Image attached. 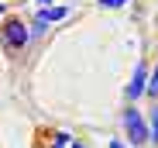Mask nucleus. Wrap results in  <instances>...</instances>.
<instances>
[{
    "mask_svg": "<svg viewBox=\"0 0 158 148\" xmlns=\"http://www.w3.org/2000/svg\"><path fill=\"white\" fill-rule=\"evenodd\" d=\"M31 41V31H28V21L17 17V14H7L0 21V48H4L7 59H17Z\"/></svg>",
    "mask_w": 158,
    "mask_h": 148,
    "instance_id": "f257e3e1",
    "label": "nucleus"
},
{
    "mask_svg": "<svg viewBox=\"0 0 158 148\" xmlns=\"http://www.w3.org/2000/svg\"><path fill=\"white\" fill-rule=\"evenodd\" d=\"M120 128H124V141H131L134 148H144L151 138H148V117L131 104L124 114H120Z\"/></svg>",
    "mask_w": 158,
    "mask_h": 148,
    "instance_id": "f03ea898",
    "label": "nucleus"
},
{
    "mask_svg": "<svg viewBox=\"0 0 158 148\" xmlns=\"http://www.w3.org/2000/svg\"><path fill=\"white\" fill-rule=\"evenodd\" d=\"M35 141H38V148H69L72 134L69 131H59V128H38Z\"/></svg>",
    "mask_w": 158,
    "mask_h": 148,
    "instance_id": "7ed1b4c3",
    "label": "nucleus"
},
{
    "mask_svg": "<svg viewBox=\"0 0 158 148\" xmlns=\"http://www.w3.org/2000/svg\"><path fill=\"white\" fill-rule=\"evenodd\" d=\"M148 69H151L148 62H138V69H134V76H131V83H127V90H124L131 104H134L138 96H144V83H148Z\"/></svg>",
    "mask_w": 158,
    "mask_h": 148,
    "instance_id": "20e7f679",
    "label": "nucleus"
},
{
    "mask_svg": "<svg viewBox=\"0 0 158 148\" xmlns=\"http://www.w3.org/2000/svg\"><path fill=\"white\" fill-rule=\"evenodd\" d=\"M62 17H69V7H62V4H48V7H38V14H35V21H41L45 28L52 21H62Z\"/></svg>",
    "mask_w": 158,
    "mask_h": 148,
    "instance_id": "39448f33",
    "label": "nucleus"
},
{
    "mask_svg": "<svg viewBox=\"0 0 158 148\" xmlns=\"http://www.w3.org/2000/svg\"><path fill=\"white\" fill-rule=\"evenodd\" d=\"M144 93L151 96V100H158V62H155V69H148V83H144Z\"/></svg>",
    "mask_w": 158,
    "mask_h": 148,
    "instance_id": "423d86ee",
    "label": "nucleus"
},
{
    "mask_svg": "<svg viewBox=\"0 0 158 148\" xmlns=\"http://www.w3.org/2000/svg\"><path fill=\"white\" fill-rule=\"evenodd\" d=\"M148 138L158 145V100H155V110H151V121H148Z\"/></svg>",
    "mask_w": 158,
    "mask_h": 148,
    "instance_id": "0eeeda50",
    "label": "nucleus"
},
{
    "mask_svg": "<svg viewBox=\"0 0 158 148\" xmlns=\"http://www.w3.org/2000/svg\"><path fill=\"white\" fill-rule=\"evenodd\" d=\"M127 0H100V7H107V11H117V7H124Z\"/></svg>",
    "mask_w": 158,
    "mask_h": 148,
    "instance_id": "6e6552de",
    "label": "nucleus"
},
{
    "mask_svg": "<svg viewBox=\"0 0 158 148\" xmlns=\"http://www.w3.org/2000/svg\"><path fill=\"white\" fill-rule=\"evenodd\" d=\"M69 148H89V141H86V138H72Z\"/></svg>",
    "mask_w": 158,
    "mask_h": 148,
    "instance_id": "1a4fd4ad",
    "label": "nucleus"
},
{
    "mask_svg": "<svg viewBox=\"0 0 158 148\" xmlns=\"http://www.w3.org/2000/svg\"><path fill=\"white\" fill-rule=\"evenodd\" d=\"M110 148H127V141L124 138H110Z\"/></svg>",
    "mask_w": 158,
    "mask_h": 148,
    "instance_id": "9d476101",
    "label": "nucleus"
},
{
    "mask_svg": "<svg viewBox=\"0 0 158 148\" xmlns=\"http://www.w3.org/2000/svg\"><path fill=\"white\" fill-rule=\"evenodd\" d=\"M4 14H7V4H0V17H4Z\"/></svg>",
    "mask_w": 158,
    "mask_h": 148,
    "instance_id": "9b49d317",
    "label": "nucleus"
},
{
    "mask_svg": "<svg viewBox=\"0 0 158 148\" xmlns=\"http://www.w3.org/2000/svg\"><path fill=\"white\" fill-rule=\"evenodd\" d=\"M38 4H41V7H48V4H52V0H38Z\"/></svg>",
    "mask_w": 158,
    "mask_h": 148,
    "instance_id": "f8f14e48",
    "label": "nucleus"
}]
</instances>
